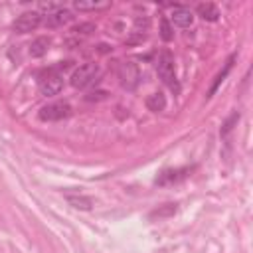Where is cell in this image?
<instances>
[{
	"instance_id": "2e32d148",
	"label": "cell",
	"mask_w": 253,
	"mask_h": 253,
	"mask_svg": "<svg viewBox=\"0 0 253 253\" xmlns=\"http://www.w3.org/2000/svg\"><path fill=\"white\" fill-rule=\"evenodd\" d=\"M172 213H176V204H164L162 208L154 210L150 213V217H164V215H172Z\"/></svg>"
},
{
	"instance_id": "ba28073f",
	"label": "cell",
	"mask_w": 253,
	"mask_h": 253,
	"mask_svg": "<svg viewBox=\"0 0 253 253\" xmlns=\"http://www.w3.org/2000/svg\"><path fill=\"white\" fill-rule=\"evenodd\" d=\"M192 20H194V14H192L188 8L176 6V8L172 10L170 22H172L174 26H178V28H188V26H192Z\"/></svg>"
},
{
	"instance_id": "5bb4252c",
	"label": "cell",
	"mask_w": 253,
	"mask_h": 253,
	"mask_svg": "<svg viewBox=\"0 0 253 253\" xmlns=\"http://www.w3.org/2000/svg\"><path fill=\"white\" fill-rule=\"evenodd\" d=\"M235 57H237V55L233 53V55H231V57H229V59L225 61V67H223V71H219V73H217V77H215V81H213V85H211V89H210V97H211V95L215 93V89H217V87L221 85V81H223V79H225V75L229 73V69H231V65H233Z\"/></svg>"
},
{
	"instance_id": "7c38bea8",
	"label": "cell",
	"mask_w": 253,
	"mask_h": 253,
	"mask_svg": "<svg viewBox=\"0 0 253 253\" xmlns=\"http://www.w3.org/2000/svg\"><path fill=\"white\" fill-rule=\"evenodd\" d=\"M146 107H148L152 113H160V111H164V107H166V97H164L162 93H152V95L146 99Z\"/></svg>"
},
{
	"instance_id": "9c48e42d",
	"label": "cell",
	"mask_w": 253,
	"mask_h": 253,
	"mask_svg": "<svg viewBox=\"0 0 253 253\" xmlns=\"http://www.w3.org/2000/svg\"><path fill=\"white\" fill-rule=\"evenodd\" d=\"M71 18H73V14H71L67 8H59L57 12H53V14H47V18L43 20V24H45V26H49V28H57V26H63V24H67Z\"/></svg>"
},
{
	"instance_id": "e0dca14e",
	"label": "cell",
	"mask_w": 253,
	"mask_h": 253,
	"mask_svg": "<svg viewBox=\"0 0 253 253\" xmlns=\"http://www.w3.org/2000/svg\"><path fill=\"white\" fill-rule=\"evenodd\" d=\"M160 38H162L164 42H170V40L174 38V32H172L170 22H168L166 18H162V22H160Z\"/></svg>"
},
{
	"instance_id": "52a82bcc",
	"label": "cell",
	"mask_w": 253,
	"mask_h": 253,
	"mask_svg": "<svg viewBox=\"0 0 253 253\" xmlns=\"http://www.w3.org/2000/svg\"><path fill=\"white\" fill-rule=\"evenodd\" d=\"M194 170V166H186V168H176V170H164L162 174H158L156 178V184L164 186V184H172V182H180L184 180L190 172Z\"/></svg>"
},
{
	"instance_id": "8fae6325",
	"label": "cell",
	"mask_w": 253,
	"mask_h": 253,
	"mask_svg": "<svg viewBox=\"0 0 253 253\" xmlns=\"http://www.w3.org/2000/svg\"><path fill=\"white\" fill-rule=\"evenodd\" d=\"M49 45H51V40H49V38H45V36L36 38V40L30 43V55H32V57H42L43 53H47Z\"/></svg>"
},
{
	"instance_id": "8992f818",
	"label": "cell",
	"mask_w": 253,
	"mask_h": 253,
	"mask_svg": "<svg viewBox=\"0 0 253 253\" xmlns=\"http://www.w3.org/2000/svg\"><path fill=\"white\" fill-rule=\"evenodd\" d=\"M119 79H121V85H123V87L134 89V87L138 85V79H140L138 67H136L132 61L121 63V67H119Z\"/></svg>"
},
{
	"instance_id": "9a60e30c",
	"label": "cell",
	"mask_w": 253,
	"mask_h": 253,
	"mask_svg": "<svg viewBox=\"0 0 253 253\" xmlns=\"http://www.w3.org/2000/svg\"><path fill=\"white\" fill-rule=\"evenodd\" d=\"M69 200V204L73 206V208H81V210H91V198H85V196H79V198H75V196H69L67 198Z\"/></svg>"
},
{
	"instance_id": "7a4b0ae2",
	"label": "cell",
	"mask_w": 253,
	"mask_h": 253,
	"mask_svg": "<svg viewBox=\"0 0 253 253\" xmlns=\"http://www.w3.org/2000/svg\"><path fill=\"white\" fill-rule=\"evenodd\" d=\"M99 77H101V67L97 63H83L71 73V85L75 89H85L97 83Z\"/></svg>"
},
{
	"instance_id": "5b68a950",
	"label": "cell",
	"mask_w": 253,
	"mask_h": 253,
	"mask_svg": "<svg viewBox=\"0 0 253 253\" xmlns=\"http://www.w3.org/2000/svg\"><path fill=\"white\" fill-rule=\"evenodd\" d=\"M40 24H42V14L40 12H24L22 16H18L14 20L12 28L18 34H28V32H34Z\"/></svg>"
},
{
	"instance_id": "3957f363",
	"label": "cell",
	"mask_w": 253,
	"mask_h": 253,
	"mask_svg": "<svg viewBox=\"0 0 253 253\" xmlns=\"http://www.w3.org/2000/svg\"><path fill=\"white\" fill-rule=\"evenodd\" d=\"M38 85H40V91L42 95H57L63 87V73L59 67H49L45 71H42L40 79H38Z\"/></svg>"
},
{
	"instance_id": "277c9868",
	"label": "cell",
	"mask_w": 253,
	"mask_h": 253,
	"mask_svg": "<svg viewBox=\"0 0 253 253\" xmlns=\"http://www.w3.org/2000/svg\"><path fill=\"white\" fill-rule=\"evenodd\" d=\"M69 115H71V105L63 103V101L49 103V105L42 107V111H40L42 121H61V119H67Z\"/></svg>"
},
{
	"instance_id": "30bf717a",
	"label": "cell",
	"mask_w": 253,
	"mask_h": 253,
	"mask_svg": "<svg viewBox=\"0 0 253 253\" xmlns=\"http://www.w3.org/2000/svg\"><path fill=\"white\" fill-rule=\"evenodd\" d=\"M196 12H198L200 18H204V20H208V22H215V20L219 18V10H217V6L211 4V2H202V4H198V6H196Z\"/></svg>"
},
{
	"instance_id": "4fadbf2b",
	"label": "cell",
	"mask_w": 253,
	"mask_h": 253,
	"mask_svg": "<svg viewBox=\"0 0 253 253\" xmlns=\"http://www.w3.org/2000/svg\"><path fill=\"white\" fill-rule=\"evenodd\" d=\"M109 2H73V8L79 12H93V10H107Z\"/></svg>"
},
{
	"instance_id": "6da1fadb",
	"label": "cell",
	"mask_w": 253,
	"mask_h": 253,
	"mask_svg": "<svg viewBox=\"0 0 253 253\" xmlns=\"http://www.w3.org/2000/svg\"><path fill=\"white\" fill-rule=\"evenodd\" d=\"M156 71H158V77H160L174 93H180V83H178L176 71H174V57H172L170 51H162V53L158 55Z\"/></svg>"
}]
</instances>
